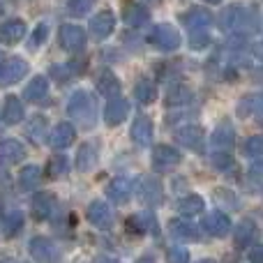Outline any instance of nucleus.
<instances>
[{
	"label": "nucleus",
	"instance_id": "c756f323",
	"mask_svg": "<svg viewBox=\"0 0 263 263\" xmlns=\"http://www.w3.org/2000/svg\"><path fill=\"white\" fill-rule=\"evenodd\" d=\"M148 18H150V12H148V7H145V5L129 3L127 7H125V23L132 26V28L145 26V23H148Z\"/></svg>",
	"mask_w": 263,
	"mask_h": 263
},
{
	"label": "nucleus",
	"instance_id": "f3484780",
	"mask_svg": "<svg viewBox=\"0 0 263 263\" xmlns=\"http://www.w3.org/2000/svg\"><path fill=\"white\" fill-rule=\"evenodd\" d=\"M203 229L215 238H224L229 231H231V217L222 210H215V213H208L203 217Z\"/></svg>",
	"mask_w": 263,
	"mask_h": 263
},
{
	"label": "nucleus",
	"instance_id": "5701e85b",
	"mask_svg": "<svg viewBox=\"0 0 263 263\" xmlns=\"http://www.w3.org/2000/svg\"><path fill=\"white\" fill-rule=\"evenodd\" d=\"M256 233H259L256 224L252 222V219H242L236 227V231H233V242H236L238 250H245V247H250L252 242H254Z\"/></svg>",
	"mask_w": 263,
	"mask_h": 263
},
{
	"label": "nucleus",
	"instance_id": "412c9836",
	"mask_svg": "<svg viewBox=\"0 0 263 263\" xmlns=\"http://www.w3.org/2000/svg\"><path fill=\"white\" fill-rule=\"evenodd\" d=\"M26 157V148L16 139H3L0 141V164H16Z\"/></svg>",
	"mask_w": 263,
	"mask_h": 263
},
{
	"label": "nucleus",
	"instance_id": "39448f33",
	"mask_svg": "<svg viewBox=\"0 0 263 263\" xmlns=\"http://www.w3.org/2000/svg\"><path fill=\"white\" fill-rule=\"evenodd\" d=\"M182 162L180 150L171 148V145H155L153 153H150V164H153L157 171H171L178 164Z\"/></svg>",
	"mask_w": 263,
	"mask_h": 263
},
{
	"label": "nucleus",
	"instance_id": "e433bc0d",
	"mask_svg": "<svg viewBox=\"0 0 263 263\" xmlns=\"http://www.w3.org/2000/svg\"><path fill=\"white\" fill-rule=\"evenodd\" d=\"M65 173H67V157L65 155H53L49 159V164H46V178L55 180V178L65 176Z\"/></svg>",
	"mask_w": 263,
	"mask_h": 263
},
{
	"label": "nucleus",
	"instance_id": "ddd939ff",
	"mask_svg": "<svg viewBox=\"0 0 263 263\" xmlns=\"http://www.w3.org/2000/svg\"><path fill=\"white\" fill-rule=\"evenodd\" d=\"M210 145H213L215 150H219V153H227V150H231L233 145H236V129H233V125L229 123H219L217 127L213 129V134H210Z\"/></svg>",
	"mask_w": 263,
	"mask_h": 263
},
{
	"label": "nucleus",
	"instance_id": "2f4dec72",
	"mask_svg": "<svg viewBox=\"0 0 263 263\" xmlns=\"http://www.w3.org/2000/svg\"><path fill=\"white\" fill-rule=\"evenodd\" d=\"M40 182H42V168L35 166V164H28V166H23L21 171H18V187H21L23 192L35 190Z\"/></svg>",
	"mask_w": 263,
	"mask_h": 263
},
{
	"label": "nucleus",
	"instance_id": "dca6fc26",
	"mask_svg": "<svg viewBox=\"0 0 263 263\" xmlns=\"http://www.w3.org/2000/svg\"><path fill=\"white\" fill-rule=\"evenodd\" d=\"M129 116V102L123 97H111L109 104L104 109V120L109 127H118L120 123H125Z\"/></svg>",
	"mask_w": 263,
	"mask_h": 263
},
{
	"label": "nucleus",
	"instance_id": "aec40b11",
	"mask_svg": "<svg viewBox=\"0 0 263 263\" xmlns=\"http://www.w3.org/2000/svg\"><path fill=\"white\" fill-rule=\"evenodd\" d=\"M26 35V21L21 18H7L5 23H0V42L3 44H16Z\"/></svg>",
	"mask_w": 263,
	"mask_h": 263
},
{
	"label": "nucleus",
	"instance_id": "37998d69",
	"mask_svg": "<svg viewBox=\"0 0 263 263\" xmlns=\"http://www.w3.org/2000/svg\"><path fill=\"white\" fill-rule=\"evenodd\" d=\"M215 196H217V203H222V205L229 203V208H236V205H238V201L233 199V192L231 190L219 187V190H215Z\"/></svg>",
	"mask_w": 263,
	"mask_h": 263
},
{
	"label": "nucleus",
	"instance_id": "0eeeda50",
	"mask_svg": "<svg viewBox=\"0 0 263 263\" xmlns=\"http://www.w3.org/2000/svg\"><path fill=\"white\" fill-rule=\"evenodd\" d=\"M136 194H139V199L143 201L145 205H159L164 201V190H162V182L157 180V178H141L139 185H136Z\"/></svg>",
	"mask_w": 263,
	"mask_h": 263
},
{
	"label": "nucleus",
	"instance_id": "72a5a7b5",
	"mask_svg": "<svg viewBox=\"0 0 263 263\" xmlns=\"http://www.w3.org/2000/svg\"><path fill=\"white\" fill-rule=\"evenodd\" d=\"M26 134L35 143H42L46 139V134H49V120H46V116H32L30 123L26 125Z\"/></svg>",
	"mask_w": 263,
	"mask_h": 263
},
{
	"label": "nucleus",
	"instance_id": "9d476101",
	"mask_svg": "<svg viewBox=\"0 0 263 263\" xmlns=\"http://www.w3.org/2000/svg\"><path fill=\"white\" fill-rule=\"evenodd\" d=\"M129 136H132V141H134L136 145H141V148L150 145L153 143V139H155L153 120L145 118V116H136L134 123H132V127H129Z\"/></svg>",
	"mask_w": 263,
	"mask_h": 263
},
{
	"label": "nucleus",
	"instance_id": "a211bd4d",
	"mask_svg": "<svg viewBox=\"0 0 263 263\" xmlns=\"http://www.w3.org/2000/svg\"><path fill=\"white\" fill-rule=\"evenodd\" d=\"M97 159H100V145L95 141H86V143L79 145L77 150V168L81 173H88L95 168Z\"/></svg>",
	"mask_w": 263,
	"mask_h": 263
},
{
	"label": "nucleus",
	"instance_id": "f704fd0d",
	"mask_svg": "<svg viewBox=\"0 0 263 263\" xmlns=\"http://www.w3.org/2000/svg\"><path fill=\"white\" fill-rule=\"evenodd\" d=\"M261 102H263V97L259 95V92H252V95H245L240 102H238V116L240 118H252V116H259V111H261Z\"/></svg>",
	"mask_w": 263,
	"mask_h": 263
},
{
	"label": "nucleus",
	"instance_id": "c03bdc74",
	"mask_svg": "<svg viewBox=\"0 0 263 263\" xmlns=\"http://www.w3.org/2000/svg\"><path fill=\"white\" fill-rule=\"evenodd\" d=\"M49 72H51V77H53L55 81H67V79H72V72H69L67 65H53Z\"/></svg>",
	"mask_w": 263,
	"mask_h": 263
},
{
	"label": "nucleus",
	"instance_id": "20e7f679",
	"mask_svg": "<svg viewBox=\"0 0 263 263\" xmlns=\"http://www.w3.org/2000/svg\"><path fill=\"white\" fill-rule=\"evenodd\" d=\"M247 16H250V12H247L242 5L233 3V5H229V7L222 12V16H219V28H222L224 32L245 30L247 28Z\"/></svg>",
	"mask_w": 263,
	"mask_h": 263
},
{
	"label": "nucleus",
	"instance_id": "58836bf2",
	"mask_svg": "<svg viewBox=\"0 0 263 263\" xmlns=\"http://www.w3.org/2000/svg\"><path fill=\"white\" fill-rule=\"evenodd\" d=\"M97 0H69L67 3V12L72 14V16H83V14H88L92 7H95Z\"/></svg>",
	"mask_w": 263,
	"mask_h": 263
},
{
	"label": "nucleus",
	"instance_id": "4be33fe9",
	"mask_svg": "<svg viewBox=\"0 0 263 263\" xmlns=\"http://www.w3.org/2000/svg\"><path fill=\"white\" fill-rule=\"evenodd\" d=\"M168 231L176 240H182V242H196L199 240V229L194 224H190L187 219H171L168 222Z\"/></svg>",
	"mask_w": 263,
	"mask_h": 263
},
{
	"label": "nucleus",
	"instance_id": "de8ad7c7",
	"mask_svg": "<svg viewBox=\"0 0 263 263\" xmlns=\"http://www.w3.org/2000/svg\"><path fill=\"white\" fill-rule=\"evenodd\" d=\"M203 3H208V5H219L222 0H203Z\"/></svg>",
	"mask_w": 263,
	"mask_h": 263
},
{
	"label": "nucleus",
	"instance_id": "b1692460",
	"mask_svg": "<svg viewBox=\"0 0 263 263\" xmlns=\"http://www.w3.org/2000/svg\"><path fill=\"white\" fill-rule=\"evenodd\" d=\"M23 120V102L16 95H7L3 102V123L18 125Z\"/></svg>",
	"mask_w": 263,
	"mask_h": 263
},
{
	"label": "nucleus",
	"instance_id": "393cba45",
	"mask_svg": "<svg viewBox=\"0 0 263 263\" xmlns=\"http://www.w3.org/2000/svg\"><path fill=\"white\" fill-rule=\"evenodd\" d=\"M30 254L37 263H51L55 256V247L49 238H32L30 240Z\"/></svg>",
	"mask_w": 263,
	"mask_h": 263
},
{
	"label": "nucleus",
	"instance_id": "79ce46f5",
	"mask_svg": "<svg viewBox=\"0 0 263 263\" xmlns=\"http://www.w3.org/2000/svg\"><path fill=\"white\" fill-rule=\"evenodd\" d=\"M166 263H190V252L185 247H171L166 252Z\"/></svg>",
	"mask_w": 263,
	"mask_h": 263
},
{
	"label": "nucleus",
	"instance_id": "cd10ccee",
	"mask_svg": "<svg viewBox=\"0 0 263 263\" xmlns=\"http://www.w3.org/2000/svg\"><path fill=\"white\" fill-rule=\"evenodd\" d=\"M97 92L100 95H104V97H118V92H120V79L116 77L111 69H104V72L97 77Z\"/></svg>",
	"mask_w": 263,
	"mask_h": 263
},
{
	"label": "nucleus",
	"instance_id": "4468645a",
	"mask_svg": "<svg viewBox=\"0 0 263 263\" xmlns=\"http://www.w3.org/2000/svg\"><path fill=\"white\" fill-rule=\"evenodd\" d=\"M86 217L95 229H109L114 224V213L106 201H92L86 210Z\"/></svg>",
	"mask_w": 263,
	"mask_h": 263
},
{
	"label": "nucleus",
	"instance_id": "ea45409f",
	"mask_svg": "<svg viewBox=\"0 0 263 263\" xmlns=\"http://www.w3.org/2000/svg\"><path fill=\"white\" fill-rule=\"evenodd\" d=\"M208 44H210V35L205 30H196V32H192V35H190V46L194 51L208 49Z\"/></svg>",
	"mask_w": 263,
	"mask_h": 263
},
{
	"label": "nucleus",
	"instance_id": "3c124183",
	"mask_svg": "<svg viewBox=\"0 0 263 263\" xmlns=\"http://www.w3.org/2000/svg\"><path fill=\"white\" fill-rule=\"evenodd\" d=\"M153 3H159V0H153Z\"/></svg>",
	"mask_w": 263,
	"mask_h": 263
},
{
	"label": "nucleus",
	"instance_id": "a878e982",
	"mask_svg": "<svg viewBox=\"0 0 263 263\" xmlns=\"http://www.w3.org/2000/svg\"><path fill=\"white\" fill-rule=\"evenodd\" d=\"M127 231L136 233V236H141V233H157V222H155V217L150 213H139L127 219Z\"/></svg>",
	"mask_w": 263,
	"mask_h": 263
},
{
	"label": "nucleus",
	"instance_id": "9b49d317",
	"mask_svg": "<svg viewBox=\"0 0 263 263\" xmlns=\"http://www.w3.org/2000/svg\"><path fill=\"white\" fill-rule=\"evenodd\" d=\"M180 23L185 28H190L192 32L205 30V28H210V23H213V14L205 7H190L187 12L180 14Z\"/></svg>",
	"mask_w": 263,
	"mask_h": 263
},
{
	"label": "nucleus",
	"instance_id": "8fccbe9b",
	"mask_svg": "<svg viewBox=\"0 0 263 263\" xmlns=\"http://www.w3.org/2000/svg\"><path fill=\"white\" fill-rule=\"evenodd\" d=\"M97 263H116V261H109V259H100Z\"/></svg>",
	"mask_w": 263,
	"mask_h": 263
},
{
	"label": "nucleus",
	"instance_id": "49530a36",
	"mask_svg": "<svg viewBox=\"0 0 263 263\" xmlns=\"http://www.w3.org/2000/svg\"><path fill=\"white\" fill-rule=\"evenodd\" d=\"M250 261H252V263H263V250H261V247H252Z\"/></svg>",
	"mask_w": 263,
	"mask_h": 263
},
{
	"label": "nucleus",
	"instance_id": "7ed1b4c3",
	"mask_svg": "<svg viewBox=\"0 0 263 263\" xmlns=\"http://www.w3.org/2000/svg\"><path fill=\"white\" fill-rule=\"evenodd\" d=\"M58 44L69 53L81 51L86 46V30L81 26H77V23H65L58 30Z\"/></svg>",
	"mask_w": 263,
	"mask_h": 263
},
{
	"label": "nucleus",
	"instance_id": "09e8293b",
	"mask_svg": "<svg viewBox=\"0 0 263 263\" xmlns=\"http://www.w3.org/2000/svg\"><path fill=\"white\" fill-rule=\"evenodd\" d=\"M196 263H215L213 259H201V261H196Z\"/></svg>",
	"mask_w": 263,
	"mask_h": 263
},
{
	"label": "nucleus",
	"instance_id": "f03ea898",
	"mask_svg": "<svg viewBox=\"0 0 263 263\" xmlns=\"http://www.w3.org/2000/svg\"><path fill=\"white\" fill-rule=\"evenodd\" d=\"M148 42L157 51H176L178 46H180L182 37L171 23H157V26H153V30H150Z\"/></svg>",
	"mask_w": 263,
	"mask_h": 263
},
{
	"label": "nucleus",
	"instance_id": "c85d7f7f",
	"mask_svg": "<svg viewBox=\"0 0 263 263\" xmlns=\"http://www.w3.org/2000/svg\"><path fill=\"white\" fill-rule=\"evenodd\" d=\"M192 97H194V92H192L190 86L173 83V86H168L166 92V106H187L192 102Z\"/></svg>",
	"mask_w": 263,
	"mask_h": 263
},
{
	"label": "nucleus",
	"instance_id": "7c9ffc66",
	"mask_svg": "<svg viewBox=\"0 0 263 263\" xmlns=\"http://www.w3.org/2000/svg\"><path fill=\"white\" fill-rule=\"evenodd\" d=\"M46 92H49V81H46V77H32L30 83H28L26 88H23V100L26 102H40L42 97H46Z\"/></svg>",
	"mask_w": 263,
	"mask_h": 263
},
{
	"label": "nucleus",
	"instance_id": "6e6552de",
	"mask_svg": "<svg viewBox=\"0 0 263 263\" xmlns=\"http://www.w3.org/2000/svg\"><path fill=\"white\" fill-rule=\"evenodd\" d=\"M176 141H180L185 148H190L192 153H203L205 150V132L199 125H187V127L176 132Z\"/></svg>",
	"mask_w": 263,
	"mask_h": 263
},
{
	"label": "nucleus",
	"instance_id": "f8f14e48",
	"mask_svg": "<svg viewBox=\"0 0 263 263\" xmlns=\"http://www.w3.org/2000/svg\"><path fill=\"white\" fill-rule=\"evenodd\" d=\"M132 192H134V182L129 180V178H114V180L109 182V185L104 187V194L109 196V201H114L116 205H123L129 201Z\"/></svg>",
	"mask_w": 263,
	"mask_h": 263
},
{
	"label": "nucleus",
	"instance_id": "a19ab883",
	"mask_svg": "<svg viewBox=\"0 0 263 263\" xmlns=\"http://www.w3.org/2000/svg\"><path fill=\"white\" fill-rule=\"evenodd\" d=\"M210 164L215 168H219V171H227V168H233V157L229 153H215L210 157Z\"/></svg>",
	"mask_w": 263,
	"mask_h": 263
},
{
	"label": "nucleus",
	"instance_id": "bb28decb",
	"mask_svg": "<svg viewBox=\"0 0 263 263\" xmlns=\"http://www.w3.org/2000/svg\"><path fill=\"white\" fill-rule=\"evenodd\" d=\"M203 210H205V201L201 199L199 194H187L178 201V213H180L185 219L196 217V215H201Z\"/></svg>",
	"mask_w": 263,
	"mask_h": 263
},
{
	"label": "nucleus",
	"instance_id": "f257e3e1",
	"mask_svg": "<svg viewBox=\"0 0 263 263\" xmlns=\"http://www.w3.org/2000/svg\"><path fill=\"white\" fill-rule=\"evenodd\" d=\"M67 111L77 123H81V127L90 129L95 125V118H97V106H95V97L86 90H77L72 97H69V104H67Z\"/></svg>",
	"mask_w": 263,
	"mask_h": 263
},
{
	"label": "nucleus",
	"instance_id": "6ab92c4d",
	"mask_svg": "<svg viewBox=\"0 0 263 263\" xmlns=\"http://www.w3.org/2000/svg\"><path fill=\"white\" fill-rule=\"evenodd\" d=\"M74 139H77V127H74L72 123H58L55 129L51 132L49 143H51V148H55V150H65L74 143Z\"/></svg>",
	"mask_w": 263,
	"mask_h": 263
},
{
	"label": "nucleus",
	"instance_id": "a18cd8bd",
	"mask_svg": "<svg viewBox=\"0 0 263 263\" xmlns=\"http://www.w3.org/2000/svg\"><path fill=\"white\" fill-rule=\"evenodd\" d=\"M46 37H49V28H46V23H40V26L35 28V32H32V46L44 44Z\"/></svg>",
	"mask_w": 263,
	"mask_h": 263
},
{
	"label": "nucleus",
	"instance_id": "1a4fd4ad",
	"mask_svg": "<svg viewBox=\"0 0 263 263\" xmlns=\"http://www.w3.org/2000/svg\"><path fill=\"white\" fill-rule=\"evenodd\" d=\"M90 32L92 37H95L97 42L106 40V37H111V32L116 30V16L111 9H102V12H97L95 16L90 18Z\"/></svg>",
	"mask_w": 263,
	"mask_h": 263
},
{
	"label": "nucleus",
	"instance_id": "423d86ee",
	"mask_svg": "<svg viewBox=\"0 0 263 263\" xmlns=\"http://www.w3.org/2000/svg\"><path fill=\"white\" fill-rule=\"evenodd\" d=\"M28 63L18 55H12L7 58L3 65H0V86H12V83H18L23 77L28 74Z\"/></svg>",
	"mask_w": 263,
	"mask_h": 263
},
{
	"label": "nucleus",
	"instance_id": "2eb2a0df",
	"mask_svg": "<svg viewBox=\"0 0 263 263\" xmlns=\"http://www.w3.org/2000/svg\"><path fill=\"white\" fill-rule=\"evenodd\" d=\"M55 205L58 203H55V196L51 194V192H40V194L32 196L30 213L37 222H44V219H49L51 215L55 213Z\"/></svg>",
	"mask_w": 263,
	"mask_h": 263
},
{
	"label": "nucleus",
	"instance_id": "c9c22d12",
	"mask_svg": "<svg viewBox=\"0 0 263 263\" xmlns=\"http://www.w3.org/2000/svg\"><path fill=\"white\" fill-rule=\"evenodd\" d=\"M23 213L21 210H12V213L3 215V236L5 238H14L16 233H21L23 229Z\"/></svg>",
	"mask_w": 263,
	"mask_h": 263
},
{
	"label": "nucleus",
	"instance_id": "4c0bfd02",
	"mask_svg": "<svg viewBox=\"0 0 263 263\" xmlns=\"http://www.w3.org/2000/svg\"><path fill=\"white\" fill-rule=\"evenodd\" d=\"M242 155L245 157H252V159H259L263 155V136H250V139L245 141V145H242Z\"/></svg>",
	"mask_w": 263,
	"mask_h": 263
},
{
	"label": "nucleus",
	"instance_id": "473e14b6",
	"mask_svg": "<svg viewBox=\"0 0 263 263\" xmlns=\"http://www.w3.org/2000/svg\"><path fill=\"white\" fill-rule=\"evenodd\" d=\"M134 100L139 102V104H153L155 100H157V88H155V83L150 81V79H139L134 86Z\"/></svg>",
	"mask_w": 263,
	"mask_h": 263
}]
</instances>
